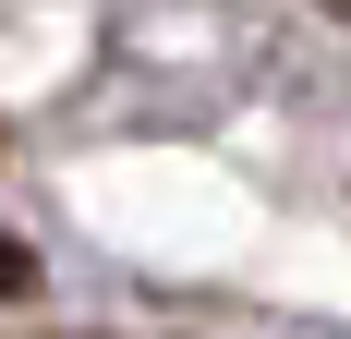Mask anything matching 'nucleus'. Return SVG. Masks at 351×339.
<instances>
[{
	"mask_svg": "<svg viewBox=\"0 0 351 339\" xmlns=\"http://www.w3.org/2000/svg\"><path fill=\"white\" fill-rule=\"evenodd\" d=\"M0 291H36V255H25L12 231H0Z\"/></svg>",
	"mask_w": 351,
	"mask_h": 339,
	"instance_id": "nucleus-1",
	"label": "nucleus"
},
{
	"mask_svg": "<svg viewBox=\"0 0 351 339\" xmlns=\"http://www.w3.org/2000/svg\"><path fill=\"white\" fill-rule=\"evenodd\" d=\"M327 12H351V0H327Z\"/></svg>",
	"mask_w": 351,
	"mask_h": 339,
	"instance_id": "nucleus-2",
	"label": "nucleus"
}]
</instances>
